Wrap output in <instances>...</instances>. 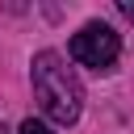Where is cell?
<instances>
[{"label":"cell","instance_id":"6da1fadb","mask_svg":"<svg viewBox=\"0 0 134 134\" xmlns=\"http://www.w3.org/2000/svg\"><path fill=\"white\" fill-rule=\"evenodd\" d=\"M29 75H34V96L42 100V113L54 126H75L80 121V109H84V92H80L75 71L63 63V54L38 50Z\"/></svg>","mask_w":134,"mask_h":134},{"label":"cell","instance_id":"3957f363","mask_svg":"<svg viewBox=\"0 0 134 134\" xmlns=\"http://www.w3.org/2000/svg\"><path fill=\"white\" fill-rule=\"evenodd\" d=\"M17 134H54L46 121H38V117H25L21 126H17Z\"/></svg>","mask_w":134,"mask_h":134},{"label":"cell","instance_id":"277c9868","mask_svg":"<svg viewBox=\"0 0 134 134\" xmlns=\"http://www.w3.org/2000/svg\"><path fill=\"white\" fill-rule=\"evenodd\" d=\"M121 13H126V17H134V4H130V0H121Z\"/></svg>","mask_w":134,"mask_h":134},{"label":"cell","instance_id":"7a4b0ae2","mask_svg":"<svg viewBox=\"0 0 134 134\" xmlns=\"http://www.w3.org/2000/svg\"><path fill=\"white\" fill-rule=\"evenodd\" d=\"M71 59L75 63H84V67H96V71H109L113 63H117V54H121V38H117V29L113 25H105V21H88L80 34H71Z\"/></svg>","mask_w":134,"mask_h":134}]
</instances>
